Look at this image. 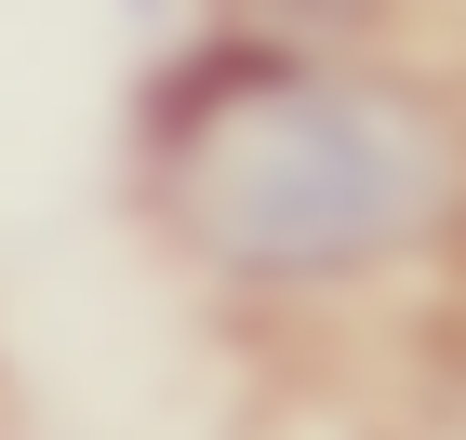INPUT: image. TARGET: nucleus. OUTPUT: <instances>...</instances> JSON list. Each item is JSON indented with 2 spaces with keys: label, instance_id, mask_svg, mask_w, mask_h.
I'll return each instance as SVG.
<instances>
[{
  "label": "nucleus",
  "instance_id": "nucleus-2",
  "mask_svg": "<svg viewBox=\"0 0 466 440\" xmlns=\"http://www.w3.org/2000/svg\"><path fill=\"white\" fill-rule=\"evenodd\" d=\"M134 14H160V0H134Z\"/></svg>",
  "mask_w": 466,
  "mask_h": 440
},
{
  "label": "nucleus",
  "instance_id": "nucleus-1",
  "mask_svg": "<svg viewBox=\"0 0 466 440\" xmlns=\"http://www.w3.org/2000/svg\"><path fill=\"white\" fill-rule=\"evenodd\" d=\"M453 200V134L413 94L307 54H214L160 107V214L214 267L333 281L427 240Z\"/></svg>",
  "mask_w": 466,
  "mask_h": 440
}]
</instances>
